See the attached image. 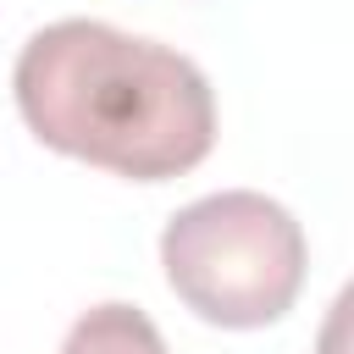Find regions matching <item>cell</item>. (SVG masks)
I'll list each match as a JSON object with an SVG mask.
<instances>
[{
  "label": "cell",
  "instance_id": "6da1fadb",
  "mask_svg": "<svg viewBox=\"0 0 354 354\" xmlns=\"http://www.w3.org/2000/svg\"><path fill=\"white\" fill-rule=\"evenodd\" d=\"M28 133L127 183H171L216 144L210 77L171 44L94 17L39 28L11 72Z\"/></svg>",
  "mask_w": 354,
  "mask_h": 354
},
{
  "label": "cell",
  "instance_id": "7a4b0ae2",
  "mask_svg": "<svg viewBox=\"0 0 354 354\" xmlns=\"http://www.w3.org/2000/svg\"><path fill=\"white\" fill-rule=\"evenodd\" d=\"M160 271L199 321L254 332L293 310L310 271V243L288 205L254 188H221L166 221Z\"/></svg>",
  "mask_w": 354,
  "mask_h": 354
},
{
  "label": "cell",
  "instance_id": "3957f363",
  "mask_svg": "<svg viewBox=\"0 0 354 354\" xmlns=\"http://www.w3.org/2000/svg\"><path fill=\"white\" fill-rule=\"evenodd\" d=\"M55 354H166V337L155 332V321L138 304L105 299L72 321V332L61 337Z\"/></svg>",
  "mask_w": 354,
  "mask_h": 354
}]
</instances>
